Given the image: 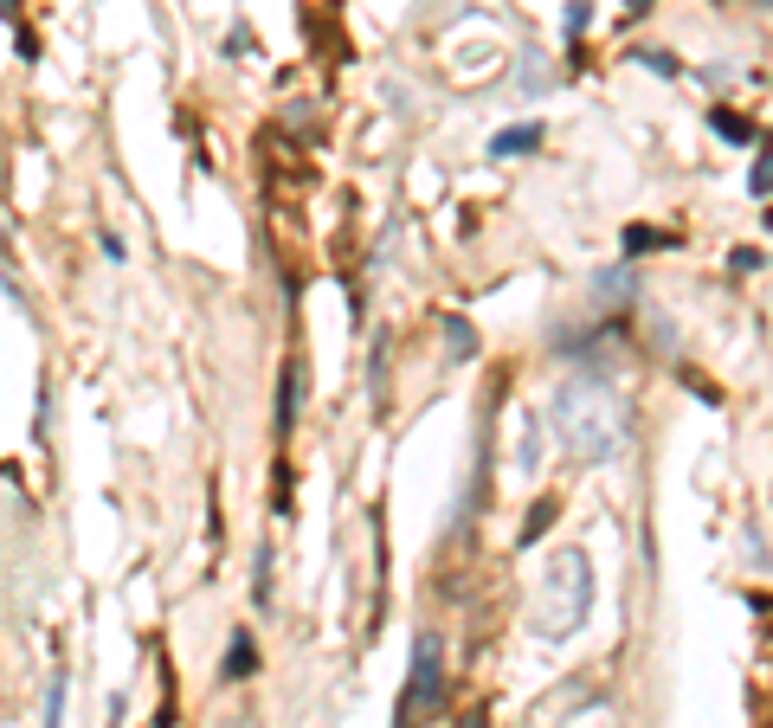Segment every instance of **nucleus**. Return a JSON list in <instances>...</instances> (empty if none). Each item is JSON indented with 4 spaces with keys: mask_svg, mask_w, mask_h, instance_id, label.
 I'll return each instance as SVG.
<instances>
[{
    "mask_svg": "<svg viewBox=\"0 0 773 728\" xmlns=\"http://www.w3.org/2000/svg\"><path fill=\"white\" fill-rule=\"evenodd\" d=\"M626 400L606 388V381H593V374H574V381H561V388L548 393V433L561 438V451H568V464H606L619 445H626Z\"/></svg>",
    "mask_w": 773,
    "mask_h": 728,
    "instance_id": "1",
    "label": "nucleus"
},
{
    "mask_svg": "<svg viewBox=\"0 0 773 728\" xmlns=\"http://www.w3.org/2000/svg\"><path fill=\"white\" fill-rule=\"evenodd\" d=\"M593 619V568L580 548H554L535 574V600H529V631L541 645H568L580 626Z\"/></svg>",
    "mask_w": 773,
    "mask_h": 728,
    "instance_id": "2",
    "label": "nucleus"
},
{
    "mask_svg": "<svg viewBox=\"0 0 773 728\" xmlns=\"http://www.w3.org/2000/svg\"><path fill=\"white\" fill-rule=\"evenodd\" d=\"M438 696H445V645H438V631H419V638H413V671H406V690H400L393 728H419L426 716H438Z\"/></svg>",
    "mask_w": 773,
    "mask_h": 728,
    "instance_id": "3",
    "label": "nucleus"
},
{
    "mask_svg": "<svg viewBox=\"0 0 773 728\" xmlns=\"http://www.w3.org/2000/svg\"><path fill=\"white\" fill-rule=\"evenodd\" d=\"M586 296H593V310H600V316H613L619 303H631V296H638V278H631V265H613V271H600Z\"/></svg>",
    "mask_w": 773,
    "mask_h": 728,
    "instance_id": "4",
    "label": "nucleus"
},
{
    "mask_svg": "<svg viewBox=\"0 0 773 728\" xmlns=\"http://www.w3.org/2000/svg\"><path fill=\"white\" fill-rule=\"evenodd\" d=\"M296 406H303V361H284L278 374V433H296Z\"/></svg>",
    "mask_w": 773,
    "mask_h": 728,
    "instance_id": "5",
    "label": "nucleus"
},
{
    "mask_svg": "<svg viewBox=\"0 0 773 728\" xmlns=\"http://www.w3.org/2000/svg\"><path fill=\"white\" fill-rule=\"evenodd\" d=\"M226 683H245V677H258V645H251V631H233V645H226V671H220Z\"/></svg>",
    "mask_w": 773,
    "mask_h": 728,
    "instance_id": "6",
    "label": "nucleus"
},
{
    "mask_svg": "<svg viewBox=\"0 0 773 728\" xmlns=\"http://www.w3.org/2000/svg\"><path fill=\"white\" fill-rule=\"evenodd\" d=\"M516 471H523V478L541 471V413H523V433H516Z\"/></svg>",
    "mask_w": 773,
    "mask_h": 728,
    "instance_id": "7",
    "label": "nucleus"
},
{
    "mask_svg": "<svg viewBox=\"0 0 773 728\" xmlns=\"http://www.w3.org/2000/svg\"><path fill=\"white\" fill-rule=\"evenodd\" d=\"M529 148H541V123H516V130H496L490 136V155H529Z\"/></svg>",
    "mask_w": 773,
    "mask_h": 728,
    "instance_id": "8",
    "label": "nucleus"
},
{
    "mask_svg": "<svg viewBox=\"0 0 773 728\" xmlns=\"http://www.w3.org/2000/svg\"><path fill=\"white\" fill-rule=\"evenodd\" d=\"M445 341H451V361H471L478 355V336H471L464 316H445Z\"/></svg>",
    "mask_w": 773,
    "mask_h": 728,
    "instance_id": "9",
    "label": "nucleus"
},
{
    "mask_svg": "<svg viewBox=\"0 0 773 728\" xmlns=\"http://www.w3.org/2000/svg\"><path fill=\"white\" fill-rule=\"evenodd\" d=\"M748 194H761V200L773 194V148L761 155V161H754V168H748Z\"/></svg>",
    "mask_w": 773,
    "mask_h": 728,
    "instance_id": "10",
    "label": "nucleus"
},
{
    "mask_svg": "<svg viewBox=\"0 0 773 728\" xmlns=\"http://www.w3.org/2000/svg\"><path fill=\"white\" fill-rule=\"evenodd\" d=\"M65 723V671H52V690H46V728Z\"/></svg>",
    "mask_w": 773,
    "mask_h": 728,
    "instance_id": "11",
    "label": "nucleus"
},
{
    "mask_svg": "<svg viewBox=\"0 0 773 728\" xmlns=\"http://www.w3.org/2000/svg\"><path fill=\"white\" fill-rule=\"evenodd\" d=\"M671 245V233H651V226H626V251H658Z\"/></svg>",
    "mask_w": 773,
    "mask_h": 728,
    "instance_id": "12",
    "label": "nucleus"
},
{
    "mask_svg": "<svg viewBox=\"0 0 773 728\" xmlns=\"http://www.w3.org/2000/svg\"><path fill=\"white\" fill-rule=\"evenodd\" d=\"M716 136H728V143H754V130H748L741 116H728V110H716Z\"/></svg>",
    "mask_w": 773,
    "mask_h": 728,
    "instance_id": "13",
    "label": "nucleus"
},
{
    "mask_svg": "<svg viewBox=\"0 0 773 728\" xmlns=\"http://www.w3.org/2000/svg\"><path fill=\"white\" fill-rule=\"evenodd\" d=\"M631 58H638V65H651V71H664V78H676V58H671V52H658V46H638Z\"/></svg>",
    "mask_w": 773,
    "mask_h": 728,
    "instance_id": "14",
    "label": "nucleus"
},
{
    "mask_svg": "<svg viewBox=\"0 0 773 728\" xmlns=\"http://www.w3.org/2000/svg\"><path fill=\"white\" fill-rule=\"evenodd\" d=\"M728 265H735V271H761V251H754V245H735Z\"/></svg>",
    "mask_w": 773,
    "mask_h": 728,
    "instance_id": "15",
    "label": "nucleus"
},
{
    "mask_svg": "<svg viewBox=\"0 0 773 728\" xmlns=\"http://www.w3.org/2000/svg\"><path fill=\"white\" fill-rule=\"evenodd\" d=\"M535 85H548V65H541V58H523V91H535Z\"/></svg>",
    "mask_w": 773,
    "mask_h": 728,
    "instance_id": "16",
    "label": "nucleus"
},
{
    "mask_svg": "<svg viewBox=\"0 0 773 728\" xmlns=\"http://www.w3.org/2000/svg\"><path fill=\"white\" fill-rule=\"evenodd\" d=\"M529 516H535V523H529V529H523V541H529L535 529H548V523H554V503H548V496H541V503H535Z\"/></svg>",
    "mask_w": 773,
    "mask_h": 728,
    "instance_id": "17",
    "label": "nucleus"
},
{
    "mask_svg": "<svg viewBox=\"0 0 773 728\" xmlns=\"http://www.w3.org/2000/svg\"><path fill=\"white\" fill-rule=\"evenodd\" d=\"M626 7H651V0H626Z\"/></svg>",
    "mask_w": 773,
    "mask_h": 728,
    "instance_id": "18",
    "label": "nucleus"
}]
</instances>
